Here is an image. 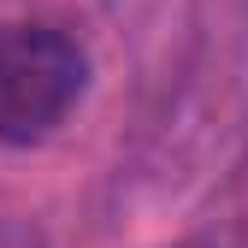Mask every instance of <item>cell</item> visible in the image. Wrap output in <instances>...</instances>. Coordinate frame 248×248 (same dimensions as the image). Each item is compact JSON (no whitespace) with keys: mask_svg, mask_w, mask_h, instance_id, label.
<instances>
[{"mask_svg":"<svg viewBox=\"0 0 248 248\" xmlns=\"http://www.w3.org/2000/svg\"><path fill=\"white\" fill-rule=\"evenodd\" d=\"M89 89V53L53 24H6L0 30V142L36 148Z\"/></svg>","mask_w":248,"mask_h":248,"instance_id":"cell-1","label":"cell"}]
</instances>
